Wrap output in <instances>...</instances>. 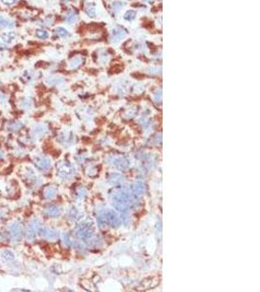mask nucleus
<instances>
[{
    "label": "nucleus",
    "mask_w": 260,
    "mask_h": 292,
    "mask_svg": "<svg viewBox=\"0 0 260 292\" xmlns=\"http://www.w3.org/2000/svg\"><path fill=\"white\" fill-rule=\"evenodd\" d=\"M40 228H41V227H40V223H39V221H38V220H36V219H34V220H32V221L30 223V225L27 226V230H26V238H27L28 240H32V239L34 238V236H35V234L39 231V229H40Z\"/></svg>",
    "instance_id": "f257e3e1"
},
{
    "label": "nucleus",
    "mask_w": 260,
    "mask_h": 292,
    "mask_svg": "<svg viewBox=\"0 0 260 292\" xmlns=\"http://www.w3.org/2000/svg\"><path fill=\"white\" fill-rule=\"evenodd\" d=\"M10 231L13 240H19L21 238V234H23V226L20 222H15L11 226Z\"/></svg>",
    "instance_id": "f03ea898"
},
{
    "label": "nucleus",
    "mask_w": 260,
    "mask_h": 292,
    "mask_svg": "<svg viewBox=\"0 0 260 292\" xmlns=\"http://www.w3.org/2000/svg\"><path fill=\"white\" fill-rule=\"evenodd\" d=\"M72 167L68 164H63L59 169V175L61 177H67L72 173Z\"/></svg>",
    "instance_id": "7ed1b4c3"
},
{
    "label": "nucleus",
    "mask_w": 260,
    "mask_h": 292,
    "mask_svg": "<svg viewBox=\"0 0 260 292\" xmlns=\"http://www.w3.org/2000/svg\"><path fill=\"white\" fill-rule=\"evenodd\" d=\"M15 25V21L11 19L0 16V29L3 28H12Z\"/></svg>",
    "instance_id": "20e7f679"
},
{
    "label": "nucleus",
    "mask_w": 260,
    "mask_h": 292,
    "mask_svg": "<svg viewBox=\"0 0 260 292\" xmlns=\"http://www.w3.org/2000/svg\"><path fill=\"white\" fill-rule=\"evenodd\" d=\"M35 164L37 166L40 170L45 171L47 169H49L50 167V161L47 158H38L35 160Z\"/></svg>",
    "instance_id": "39448f33"
},
{
    "label": "nucleus",
    "mask_w": 260,
    "mask_h": 292,
    "mask_svg": "<svg viewBox=\"0 0 260 292\" xmlns=\"http://www.w3.org/2000/svg\"><path fill=\"white\" fill-rule=\"evenodd\" d=\"M16 33L13 32V31H9V32H4L1 34V40L4 42V43H12L14 40L16 39Z\"/></svg>",
    "instance_id": "423d86ee"
},
{
    "label": "nucleus",
    "mask_w": 260,
    "mask_h": 292,
    "mask_svg": "<svg viewBox=\"0 0 260 292\" xmlns=\"http://www.w3.org/2000/svg\"><path fill=\"white\" fill-rule=\"evenodd\" d=\"M39 232L41 233V235L43 237H45L48 240H52V239L56 238V233L53 232L52 230L48 229V228H40Z\"/></svg>",
    "instance_id": "0eeeda50"
},
{
    "label": "nucleus",
    "mask_w": 260,
    "mask_h": 292,
    "mask_svg": "<svg viewBox=\"0 0 260 292\" xmlns=\"http://www.w3.org/2000/svg\"><path fill=\"white\" fill-rule=\"evenodd\" d=\"M45 213L51 217H57L60 214V210L57 207H49L48 208H46Z\"/></svg>",
    "instance_id": "6e6552de"
},
{
    "label": "nucleus",
    "mask_w": 260,
    "mask_h": 292,
    "mask_svg": "<svg viewBox=\"0 0 260 292\" xmlns=\"http://www.w3.org/2000/svg\"><path fill=\"white\" fill-rule=\"evenodd\" d=\"M112 35H113V39L120 40V39H122L125 36V32H124V30H122V29L118 28V29H114L113 32H112Z\"/></svg>",
    "instance_id": "1a4fd4ad"
},
{
    "label": "nucleus",
    "mask_w": 260,
    "mask_h": 292,
    "mask_svg": "<svg viewBox=\"0 0 260 292\" xmlns=\"http://www.w3.org/2000/svg\"><path fill=\"white\" fill-rule=\"evenodd\" d=\"M55 31H56V34L57 36H60V37H62V38L67 37V36L69 35L68 31L66 30V28H63V27H57V28H56Z\"/></svg>",
    "instance_id": "9d476101"
},
{
    "label": "nucleus",
    "mask_w": 260,
    "mask_h": 292,
    "mask_svg": "<svg viewBox=\"0 0 260 292\" xmlns=\"http://www.w3.org/2000/svg\"><path fill=\"white\" fill-rule=\"evenodd\" d=\"M55 194H56V189H55L54 187L50 186V187H48V188H46V189H45L44 195H45V197H46L47 199H51V198H53V197L55 196Z\"/></svg>",
    "instance_id": "9b49d317"
},
{
    "label": "nucleus",
    "mask_w": 260,
    "mask_h": 292,
    "mask_svg": "<svg viewBox=\"0 0 260 292\" xmlns=\"http://www.w3.org/2000/svg\"><path fill=\"white\" fill-rule=\"evenodd\" d=\"M76 19H77V15H76V13L73 12V11H70V12L66 15V20L68 21V23H73V21H76Z\"/></svg>",
    "instance_id": "f8f14e48"
},
{
    "label": "nucleus",
    "mask_w": 260,
    "mask_h": 292,
    "mask_svg": "<svg viewBox=\"0 0 260 292\" xmlns=\"http://www.w3.org/2000/svg\"><path fill=\"white\" fill-rule=\"evenodd\" d=\"M21 128V123H18V122H13V123H10L8 126H7V129L9 130H19Z\"/></svg>",
    "instance_id": "ddd939ff"
},
{
    "label": "nucleus",
    "mask_w": 260,
    "mask_h": 292,
    "mask_svg": "<svg viewBox=\"0 0 260 292\" xmlns=\"http://www.w3.org/2000/svg\"><path fill=\"white\" fill-rule=\"evenodd\" d=\"M36 36L40 39H47L48 38V32L45 30H42V29H39V30L36 31Z\"/></svg>",
    "instance_id": "4468645a"
},
{
    "label": "nucleus",
    "mask_w": 260,
    "mask_h": 292,
    "mask_svg": "<svg viewBox=\"0 0 260 292\" xmlns=\"http://www.w3.org/2000/svg\"><path fill=\"white\" fill-rule=\"evenodd\" d=\"M2 255H3V257H4L5 259H8V260L14 259V254H13L11 251H9V250L3 251V252H2Z\"/></svg>",
    "instance_id": "2eb2a0df"
},
{
    "label": "nucleus",
    "mask_w": 260,
    "mask_h": 292,
    "mask_svg": "<svg viewBox=\"0 0 260 292\" xmlns=\"http://www.w3.org/2000/svg\"><path fill=\"white\" fill-rule=\"evenodd\" d=\"M125 18H126V20L132 21V20H134V19L135 18V13L134 11H132V10H130V11H128V12L126 13Z\"/></svg>",
    "instance_id": "dca6fc26"
},
{
    "label": "nucleus",
    "mask_w": 260,
    "mask_h": 292,
    "mask_svg": "<svg viewBox=\"0 0 260 292\" xmlns=\"http://www.w3.org/2000/svg\"><path fill=\"white\" fill-rule=\"evenodd\" d=\"M5 5H13L17 2V0H1Z\"/></svg>",
    "instance_id": "f3484780"
}]
</instances>
